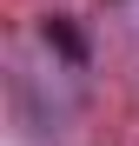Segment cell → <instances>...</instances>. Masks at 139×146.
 Here are the masks:
<instances>
[{"mask_svg":"<svg viewBox=\"0 0 139 146\" xmlns=\"http://www.w3.org/2000/svg\"><path fill=\"white\" fill-rule=\"evenodd\" d=\"M46 46H60L66 60H80V53H86V46H80V33L66 27V20H46Z\"/></svg>","mask_w":139,"mask_h":146,"instance_id":"1","label":"cell"}]
</instances>
